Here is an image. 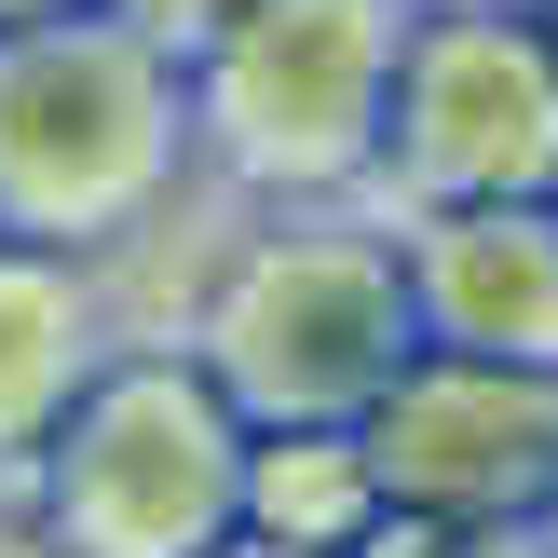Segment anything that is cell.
Returning <instances> with one entry per match:
<instances>
[{"label": "cell", "mask_w": 558, "mask_h": 558, "mask_svg": "<svg viewBox=\"0 0 558 558\" xmlns=\"http://www.w3.org/2000/svg\"><path fill=\"white\" fill-rule=\"evenodd\" d=\"M205 381L245 423H354L381 381L423 354V300H409V232L354 191V205H272L259 232L218 259L205 314H191Z\"/></svg>", "instance_id": "obj_1"}, {"label": "cell", "mask_w": 558, "mask_h": 558, "mask_svg": "<svg viewBox=\"0 0 558 558\" xmlns=\"http://www.w3.org/2000/svg\"><path fill=\"white\" fill-rule=\"evenodd\" d=\"M191 163V69L109 0L0 27V232L109 245Z\"/></svg>", "instance_id": "obj_2"}, {"label": "cell", "mask_w": 558, "mask_h": 558, "mask_svg": "<svg viewBox=\"0 0 558 558\" xmlns=\"http://www.w3.org/2000/svg\"><path fill=\"white\" fill-rule=\"evenodd\" d=\"M423 0H232L191 69V150L259 205H354Z\"/></svg>", "instance_id": "obj_3"}, {"label": "cell", "mask_w": 558, "mask_h": 558, "mask_svg": "<svg viewBox=\"0 0 558 558\" xmlns=\"http://www.w3.org/2000/svg\"><path fill=\"white\" fill-rule=\"evenodd\" d=\"M54 558H205L245 532V409L205 381V354H96L69 423L27 463Z\"/></svg>", "instance_id": "obj_4"}, {"label": "cell", "mask_w": 558, "mask_h": 558, "mask_svg": "<svg viewBox=\"0 0 558 558\" xmlns=\"http://www.w3.org/2000/svg\"><path fill=\"white\" fill-rule=\"evenodd\" d=\"M558 191V41L545 14H409L396 109H381L368 205H545Z\"/></svg>", "instance_id": "obj_5"}, {"label": "cell", "mask_w": 558, "mask_h": 558, "mask_svg": "<svg viewBox=\"0 0 558 558\" xmlns=\"http://www.w3.org/2000/svg\"><path fill=\"white\" fill-rule=\"evenodd\" d=\"M354 450L381 477V518H545V490H558V368L423 341L354 409Z\"/></svg>", "instance_id": "obj_6"}, {"label": "cell", "mask_w": 558, "mask_h": 558, "mask_svg": "<svg viewBox=\"0 0 558 558\" xmlns=\"http://www.w3.org/2000/svg\"><path fill=\"white\" fill-rule=\"evenodd\" d=\"M396 232H409L423 341L558 368V191L545 205H436V218H396Z\"/></svg>", "instance_id": "obj_7"}, {"label": "cell", "mask_w": 558, "mask_h": 558, "mask_svg": "<svg viewBox=\"0 0 558 558\" xmlns=\"http://www.w3.org/2000/svg\"><path fill=\"white\" fill-rule=\"evenodd\" d=\"M96 354H109V327H96V287H82V245L0 232V477L41 463V436L69 423Z\"/></svg>", "instance_id": "obj_8"}, {"label": "cell", "mask_w": 558, "mask_h": 558, "mask_svg": "<svg viewBox=\"0 0 558 558\" xmlns=\"http://www.w3.org/2000/svg\"><path fill=\"white\" fill-rule=\"evenodd\" d=\"M245 532L354 558L381 532V477L354 450V423H245Z\"/></svg>", "instance_id": "obj_9"}, {"label": "cell", "mask_w": 558, "mask_h": 558, "mask_svg": "<svg viewBox=\"0 0 558 558\" xmlns=\"http://www.w3.org/2000/svg\"><path fill=\"white\" fill-rule=\"evenodd\" d=\"M354 558H558L545 518H381Z\"/></svg>", "instance_id": "obj_10"}, {"label": "cell", "mask_w": 558, "mask_h": 558, "mask_svg": "<svg viewBox=\"0 0 558 558\" xmlns=\"http://www.w3.org/2000/svg\"><path fill=\"white\" fill-rule=\"evenodd\" d=\"M109 14H123V27H150L163 54H191V41H205L218 14H232V0H109Z\"/></svg>", "instance_id": "obj_11"}, {"label": "cell", "mask_w": 558, "mask_h": 558, "mask_svg": "<svg viewBox=\"0 0 558 558\" xmlns=\"http://www.w3.org/2000/svg\"><path fill=\"white\" fill-rule=\"evenodd\" d=\"M205 558H327V545H272V532H218Z\"/></svg>", "instance_id": "obj_12"}, {"label": "cell", "mask_w": 558, "mask_h": 558, "mask_svg": "<svg viewBox=\"0 0 558 558\" xmlns=\"http://www.w3.org/2000/svg\"><path fill=\"white\" fill-rule=\"evenodd\" d=\"M423 14H545V0H423Z\"/></svg>", "instance_id": "obj_13"}, {"label": "cell", "mask_w": 558, "mask_h": 558, "mask_svg": "<svg viewBox=\"0 0 558 558\" xmlns=\"http://www.w3.org/2000/svg\"><path fill=\"white\" fill-rule=\"evenodd\" d=\"M14 14H69V0H0V27H14Z\"/></svg>", "instance_id": "obj_14"}, {"label": "cell", "mask_w": 558, "mask_h": 558, "mask_svg": "<svg viewBox=\"0 0 558 558\" xmlns=\"http://www.w3.org/2000/svg\"><path fill=\"white\" fill-rule=\"evenodd\" d=\"M545 545H558V490H545Z\"/></svg>", "instance_id": "obj_15"}, {"label": "cell", "mask_w": 558, "mask_h": 558, "mask_svg": "<svg viewBox=\"0 0 558 558\" xmlns=\"http://www.w3.org/2000/svg\"><path fill=\"white\" fill-rule=\"evenodd\" d=\"M545 41H558V0H545Z\"/></svg>", "instance_id": "obj_16"}]
</instances>
